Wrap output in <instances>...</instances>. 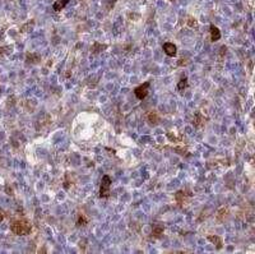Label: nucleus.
<instances>
[{
  "label": "nucleus",
  "mask_w": 255,
  "mask_h": 254,
  "mask_svg": "<svg viewBox=\"0 0 255 254\" xmlns=\"http://www.w3.org/2000/svg\"><path fill=\"white\" fill-rule=\"evenodd\" d=\"M86 224H87V218L84 217V215H80L79 218H78V221H77V225L82 226V225H86Z\"/></svg>",
  "instance_id": "12"
},
{
  "label": "nucleus",
  "mask_w": 255,
  "mask_h": 254,
  "mask_svg": "<svg viewBox=\"0 0 255 254\" xmlns=\"http://www.w3.org/2000/svg\"><path fill=\"white\" fill-rule=\"evenodd\" d=\"M209 29H211V38H212V41H218L219 38H221V32H219V29L216 26H211Z\"/></svg>",
  "instance_id": "5"
},
{
  "label": "nucleus",
  "mask_w": 255,
  "mask_h": 254,
  "mask_svg": "<svg viewBox=\"0 0 255 254\" xmlns=\"http://www.w3.org/2000/svg\"><path fill=\"white\" fill-rule=\"evenodd\" d=\"M208 240L212 241L213 244H216V247H217V249H221L222 248V240L219 239L218 236H213V235H209L208 236Z\"/></svg>",
  "instance_id": "7"
},
{
  "label": "nucleus",
  "mask_w": 255,
  "mask_h": 254,
  "mask_svg": "<svg viewBox=\"0 0 255 254\" xmlns=\"http://www.w3.org/2000/svg\"><path fill=\"white\" fill-rule=\"evenodd\" d=\"M186 86H188V78H183L177 84V88H179V91H183Z\"/></svg>",
  "instance_id": "11"
},
{
  "label": "nucleus",
  "mask_w": 255,
  "mask_h": 254,
  "mask_svg": "<svg viewBox=\"0 0 255 254\" xmlns=\"http://www.w3.org/2000/svg\"><path fill=\"white\" fill-rule=\"evenodd\" d=\"M110 185H111V179L109 175H105L101 180V188H100V195L102 198H107L110 195Z\"/></svg>",
  "instance_id": "2"
},
{
  "label": "nucleus",
  "mask_w": 255,
  "mask_h": 254,
  "mask_svg": "<svg viewBox=\"0 0 255 254\" xmlns=\"http://www.w3.org/2000/svg\"><path fill=\"white\" fill-rule=\"evenodd\" d=\"M148 119H149V121H154V124L158 121V118H157L156 114H150L149 116H148Z\"/></svg>",
  "instance_id": "13"
},
{
  "label": "nucleus",
  "mask_w": 255,
  "mask_h": 254,
  "mask_svg": "<svg viewBox=\"0 0 255 254\" xmlns=\"http://www.w3.org/2000/svg\"><path fill=\"white\" fill-rule=\"evenodd\" d=\"M149 84H150L149 82H145L144 84H140V86L134 90V93L137 96L138 100H143V98L147 97V95H148V92H149Z\"/></svg>",
  "instance_id": "3"
},
{
  "label": "nucleus",
  "mask_w": 255,
  "mask_h": 254,
  "mask_svg": "<svg viewBox=\"0 0 255 254\" xmlns=\"http://www.w3.org/2000/svg\"><path fill=\"white\" fill-rule=\"evenodd\" d=\"M69 3V0H59V1H56V3H54V5H52V9L55 10V11H59V10H61L63 8L67 5V4Z\"/></svg>",
  "instance_id": "6"
},
{
  "label": "nucleus",
  "mask_w": 255,
  "mask_h": 254,
  "mask_svg": "<svg viewBox=\"0 0 255 254\" xmlns=\"http://www.w3.org/2000/svg\"><path fill=\"white\" fill-rule=\"evenodd\" d=\"M31 229H32V226L27 220H17L10 226V230L15 235H28L31 232Z\"/></svg>",
  "instance_id": "1"
},
{
  "label": "nucleus",
  "mask_w": 255,
  "mask_h": 254,
  "mask_svg": "<svg viewBox=\"0 0 255 254\" xmlns=\"http://www.w3.org/2000/svg\"><path fill=\"white\" fill-rule=\"evenodd\" d=\"M107 47L106 45H101V44H98V42H96V44L93 45V47H92L91 50H92V52H98V51H102V50H105Z\"/></svg>",
  "instance_id": "10"
},
{
  "label": "nucleus",
  "mask_w": 255,
  "mask_h": 254,
  "mask_svg": "<svg viewBox=\"0 0 255 254\" xmlns=\"http://www.w3.org/2000/svg\"><path fill=\"white\" fill-rule=\"evenodd\" d=\"M27 61H32V63H38L40 61V55H37V54H28L27 55Z\"/></svg>",
  "instance_id": "9"
},
{
  "label": "nucleus",
  "mask_w": 255,
  "mask_h": 254,
  "mask_svg": "<svg viewBox=\"0 0 255 254\" xmlns=\"http://www.w3.org/2000/svg\"><path fill=\"white\" fill-rule=\"evenodd\" d=\"M163 51L167 56H175L177 49H176L175 45L171 44V42H166V44H163Z\"/></svg>",
  "instance_id": "4"
},
{
  "label": "nucleus",
  "mask_w": 255,
  "mask_h": 254,
  "mask_svg": "<svg viewBox=\"0 0 255 254\" xmlns=\"http://www.w3.org/2000/svg\"><path fill=\"white\" fill-rule=\"evenodd\" d=\"M162 232H163V226H158L156 225L153 227V231H152V235H154L156 237H160L162 235Z\"/></svg>",
  "instance_id": "8"
},
{
  "label": "nucleus",
  "mask_w": 255,
  "mask_h": 254,
  "mask_svg": "<svg viewBox=\"0 0 255 254\" xmlns=\"http://www.w3.org/2000/svg\"><path fill=\"white\" fill-rule=\"evenodd\" d=\"M4 220V215H3V212H0V222H1Z\"/></svg>",
  "instance_id": "14"
}]
</instances>
